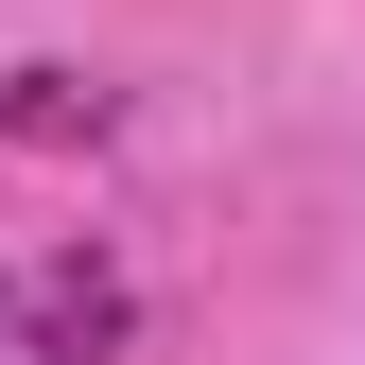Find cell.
<instances>
[{"label":"cell","instance_id":"6da1fadb","mask_svg":"<svg viewBox=\"0 0 365 365\" xmlns=\"http://www.w3.org/2000/svg\"><path fill=\"white\" fill-rule=\"evenodd\" d=\"M105 348H122V279H105V261H53V296H35L18 365H105Z\"/></svg>","mask_w":365,"mask_h":365},{"label":"cell","instance_id":"7a4b0ae2","mask_svg":"<svg viewBox=\"0 0 365 365\" xmlns=\"http://www.w3.org/2000/svg\"><path fill=\"white\" fill-rule=\"evenodd\" d=\"M0 122H18V140H105V87H70V70H18V105H0Z\"/></svg>","mask_w":365,"mask_h":365},{"label":"cell","instance_id":"3957f363","mask_svg":"<svg viewBox=\"0 0 365 365\" xmlns=\"http://www.w3.org/2000/svg\"><path fill=\"white\" fill-rule=\"evenodd\" d=\"M0 365H18V296H0Z\"/></svg>","mask_w":365,"mask_h":365}]
</instances>
